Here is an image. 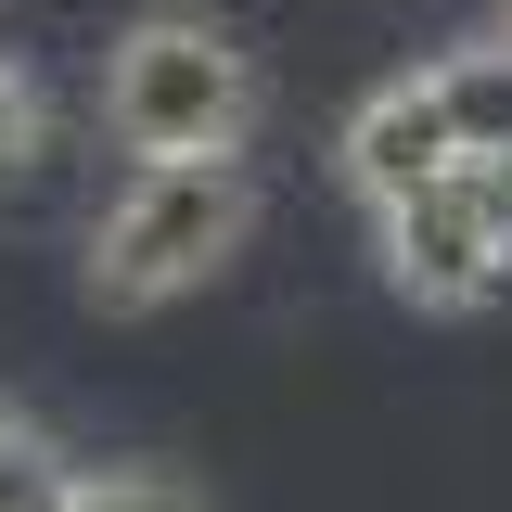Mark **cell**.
I'll use <instances>...</instances> for the list:
<instances>
[{
    "label": "cell",
    "instance_id": "7a4b0ae2",
    "mask_svg": "<svg viewBox=\"0 0 512 512\" xmlns=\"http://www.w3.org/2000/svg\"><path fill=\"white\" fill-rule=\"evenodd\" d=\"M103 128L128 154H244L256 128V52L218 13H128L103 52Z\"/></svg>",
    "mask_w": 512,
    "mask_h": 512
},
{
    "label": "cell",
    "instance_id": "52a82bcc",
    "mask_svg": "<svg viewBox=\"0 0 512 512\" xmlns=\"http://www.w3.org/2000/svg\"><path fill=\"white\" fill-rule=\"evenodd\" d=\"M39 154V90H26V64L0 52V167H26Z\"/></svg>",
    "mask_w": 512,
    "mask_h": 512
},
{
    "label": "cell",
    "instance_id": "5b68a950",
    "mask_svg": "<svg viewBox=\"0 0 512 512\" xmlns=\"http://www.w3.org/2000/svg\"><path fill=\"white\" fill-rule=\"evenodd\" d=\"M52 500H64V448L0 397V512H52Z\"/></svg>",
    "mask_w": 512,
    "mask_h": 512
},
{
    "label": "cell",
    "instance_id": "3957f363",
    "mask_svg": "<svg viewBox=\"0 0 512 512\" xmlns=\"http://www.w3.org/2000/svg\"><path fill=\"white\" fill-rule=\"evenodd\" d=\"M372 218H384V282H397L410 308L461 320V308H500L512 295V141L436 167L423 192H397Z\"/></svg>",
    "mask_w": 512,
    "mask_h": 512
},
{
    "label": "cell",
    "instance_id": "8992f818",
    "mask_svg": "<svg viewBox=\"0 0 512 512\" xmlns=\"http://www.w3.org/2000/svg\"><path fill=\"white\" fill-rule=\"evenodd\" d=\"M52 512H205L192 487H167V474H64Z\"/></svg>",
    "mask_w": 512,
    "mask_h": 512
},
{
    "label": "cell",
    "instance_id": "277c9868",
    "mask_svg": "<svg viewBox=\"0 0 512 512\" xmlns=\"http://www.w3.org/2000/svg\"><path fill=\"white\" fill-rule=\"evenodd\" d=\"M333 154H346V192H359V205H397V192H423L436 167H461L474 141H461V103H448V77L423 64V77H384L372 103L346 116V141H333Z\"/></svg>",
    "mask_w": 512,
    "mask_h": 512
},
{
    "label": "cell",
    "instance_id": "6da1fadb",
    "mask_svg": "<svg viewBox=\"0 0 512 512\" xmlns=\"http://www.w3.org/2000/svg\"><path fill=\"white\" fill-rule=\"evenodd\" d=\"M256 231V180H244V154H154L141 180L90 218V308L103 320H154V308H180V295H205L231 256H244Z\"/></svg>",
    "mask_w": 512,
    "mask_h": 512
}]
</instances>
